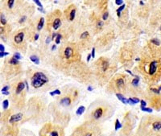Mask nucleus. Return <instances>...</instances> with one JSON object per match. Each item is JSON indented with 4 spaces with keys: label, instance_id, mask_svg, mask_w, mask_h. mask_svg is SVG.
I'll return each mask as SVG.
<instances>
[{
    "label": "nucleus",
    "instance_id": "nucleus-16",
    "mask_svg": "<svg viewBox=\"0 0 161 136\" xmlns=\"http://www.w3.org/2000/svg\"><path fill=\"white\" fill-rule=\"evenodd\" d=\"M60 24H61V21H60V19H56L54 20V22H53L52 27H53L54 29L56 30V29H57V28H59Z\"/></svg>",
    "mask_w": 161,
    "mask_h": 136
},
{
    "label": "nucleus",
    "instance_id": "nucleus-48",
    "mask_svg": "<svg viewBox=\"0 0 161 136\" xmlns=\"http://www.w3.org/2000/svg\"><path fill=\"white\" fill-rule=\"evenodd\" d=\"M92 57L91 55H88V56H87V61H89V60H90V58Z\"/></svg>",
    "mask_w": 161,
    "mask_h": 136
},
{
    "label": "nucleus",
    "instance_id": "nucleus-30",
    "mask_svg": "<svg viewBox=\"0 0 161 136\" xmlns=\"http://www.w3.org/2000/svg\"><path fill=\"white\" fill-rule=\"evenodd\" d=\"M13 57L16 60H19V59H21V55L19 53V52H15V53L14 54V56H13Z\"/></svg>",
    "mask_w": 161,
    "mask_h": 136
},
{
    "label": "nucleus",
    "instance_id": "nucleus-18",
    "mask_svg": "<svg viewBox=\"0 0 161 136\" xmlns=\"http://www.w3.org/2000/svg\"><path fill=\"white\" fill-rule=\"evenodd\" d=\"M85 106H81L79 107V108L77 109V110H76V114H77V115H81L84 113V112H85Z\"/></svg>",
    "mask_w": 161,
    "mask_h": 136
},
{
    "label": "nucleus",
    "instance_id": "nucleus-53",
    "mask_svg": "<svg viewBox=\"0 0 161 136\" xmlns=\"http://www.w3.org/2000/svg\"><path fill=\"white\" fill-rule=\"evenodd\" d=\"M25 85H26V87H27V90H28L29 88H28V82H25Z\"/></svg>",
    "mask_w": 161,
    "mask_h": 136
},
{
    "label": "nucleus",
    "instance_id": "nucleus-35",
    "mask_svg": "<svg viewBox=\"0 0 161 136\" xmlns=\"http://www.w3.org/2000/svg\"><path fill=\"white\" fill-rule=\"evenodd\" d=\"M108 16H109V14H108V12H105L103 14V16H102V19L103 20H106L108 19Z\"/></svg>",
    "mask_w": 161,
    "mask_h": 136
},
{
    "label": "nucleus",
    "instance_id": "nucleus-36",
    "mask_svg": "<svg viewBox=\"0 0 161 136\" xmlns=\"http://www.w3.org/2000/svg\"><path fill=\"white\" fill-rule=\"evenodd\" d=\"M102 26H103V22L102 21H98L97 23V27H102Z\"/></svg>",
    "mask_w": 161,
    "mask_h": 136
},
{
    "label": "nucleus",
    "instance_id": "nucleus-4",
    "mask_svg": "<svg viewBox=\"0 0 161 136\" xmlns=\"http://www.w3.org/2000/svg\"><path fill=\"white\" fill-rule=\"evenodd\" d=\"M39 136H65V131L61 126L48 122L41 128Z\"/></svg>",
    "mask_w": 161,
    "mask_h": 136
},
{
    "label": "nucleus",
    "instance_id": "nucleus-49",
    "mask_svg": "<svg viewBox=\"0 0 161 136\" xmlns=\"http://www.w3.org/2000/svg\"><path fill=\"white\" fill-rule=\"evenodd\" d=\"M50 37H47V40H46V44H49V42H50Z\"/></svg>",
    "mask_w": 161,
    "mask_h": 136
},
{
    "label": "nucleus",
    "instance_id": "nucleus-44",
    "mask_svg": "<svg viewBox=\"0 0 161 136\" xmlns=\"http://www.w3.org/2000/svg\"><path fill=\"white\" fill-rule=\"evenodd\" d=\"M91 56H92V57H93V58H94V57H95V48H94L92 49Z\"/></svg>",
    "mask_w": 161,
    "mask_h": 136
},
{
    "label": "nucleus",
    "instance_id": "nucleus-26",
    "mask_svg": "<svg viewBox=\"0 0 161 136\" xmlns=\"http://www.w3.org/2000/svg\"><path fill=\"white\" fill-rule=\"evenodd\" d=\"M18 60H16V59H15L14 57H12L11 59H10V64H18Z\"/></svg>",
    "mask_w": 161,
    "mask_h": 136
},
{
    "label": "nucleus",
    "instance_id": "nucleus-46",
    "mask_svg": "<svg viewBox=\"0 0 161 136\" xmlns=\"http://www.w3.org/2000/svg\"><path fill=\"white\" fill-rule=\"evenodd\" d=\"M55 36H57V33H53V34H52V40H54Z\"/></svg>",
    "mask_w": 161,
    "mask_h": 136
},
{
    "label": "nucleus",
    "instance_id": "nucleus-25",
    "mask_svg": "<svg viewBox=\"0 0 161 136\" xmlns=\"http://www.w3.org/2000/svg\"><path fill=\"white\" fill-rule=\"evenodd\" d=\"M8 103H9L8 100H4L3 101V102H2V107H3V109H7V107H8Z\"/></svg>",
    "mask_w": 161,
    "mask_h": 136
},
{
    "label": "nucleus",
    "instance_id": "nucleus-29",
    "mask_svg": "<svg viewBox=\"0 0 161 136\" xmlns=\"http://www.w3.org/2000/svg\"><path fill=\"white\" fill-rule=\"evenodd\" d=\"M14 3H15L14 0H9L8 2H7V5H8L9 8H12V7H13V5H14Z\"/></svg>",
    "mask_w": 161,
    "mask_h": 136
},
{
    "label": "nucleus",
    "instance_id": "nucleus-42",
    "mask_svg": "<svg viewBox=\"0 0 161 136\" xmlns=\"http://www.w3.org/2000/svg\"><path fill=\"white\" fill-rule=\"evenodd\" d=\"M4 46L2 45V44H0V52H4Z\"/></svg>",
    "mask_w": 161,
    "mask_h": 136
},
{
    "label": "nucleus",
    "instance_id": "nucleus-8",
    "mask_svg": "<svg viewBox=\"0 0 161 136\" xmlns=\"http://www.w3.org/2000/svg\"><path fill=\"white\" fill-rule=\"evenodd\" d=\"M75 98H76V97L75 96H65L60 99L59 104L63 107H68L72 104L73 101H74Z\"/></svg>",
    "mask_w": 161,
    "mask_h": 136
},
{
    "label": "nucleus",
    "instance_id": "nucleus-51",
    "mask_svg": "<svg viewBox=\"0 0 161 136\" xmlns=\"http://www.w3.org/2000/svg\"><path fill=\"white\" fill-rule=\"evenodd\" d=\"M56 48H57V46H56V45H55V44H54V45H52V51H53V50H54V49H56Z\"/></svg>",
    "mask_w": 161,
    "mask_h": 136
},
{
    "label": "nucleus",
    "instance_id": "nucleus-21",
    "mask_svg": "<svg viewBox=\"0 0 161 136\" xmlns=\"http://www.w3.org/2000/svg\"><path fill=\"white\" fill-rule=\"evenodd\" d=\"M75 14H76V10H75V9H73L72 10H71V12H70V14H69V19H70L71 21L74 19Z\"/></svg>",
    "mask_w": 161,
    "mask_h": 136
},
{
    "label": "nucleus",
    "instance_id": "nucleus-20",
    "mask_svg": "<svg viewBox=\"0 0 161 136\" xmlns=\"http://www.w3.org/2000/svg\"><path fill=\"white\" fill-rule=\"evenodd\" d=\"M30 60L32 62L35 63V64H39V58L36 56H30Z\"/></svg>",
    "mask_w": 161,
    "mask_h": 136
},
{
    "label": "nucleus",
    "instance_id": "nucleus-2",
    "mask_svg": "<svg viewBox=\"0 0 161 136\" xmlns=\"http://www.w3.org/2000/svg\"><path fill=\"white\" fill-rule=\"evenodd\" d=\"M112 114L113 109L110 105L104 102H99L97 106H93L89 109L88 114H86V119L87 122L97 124L98 122L109 118Z\"/></svg>",
    "mask_w": 161,
    "mask_h": 136
},
{
    "label": "nucleus",
    "instance_id": "nucleus-38",
    "mask_svg": "<svg viewBox=\"0 0 161 136\" xmlns=\"http://www.w3.org/2000/svg\"><path fill=\"white\" fill-rule=\"evenodd\" d=\"M70 136H81L80 135V134H79V133L77 132V131H76V130H74V131H73V133L72 135H71Z\"/></svg>",
    "mask_w": 161,
    "mask_h": 136
},
{
    "label": "nucleus",
    "instance_id": "nucleus-13",
    "mask_svg": "<svg viewBox=\"0 0 161 136\" xmlns=\"http://www.w3.org/2000/svg\"><path fill=\"white\" fill-rule=\"evenodd\" d=\"M73 54V48H71L70 47H67L65 50V56L66 59H69Z\"/></svg>",
    "mask_w": 161,
    "mask_h": 136
},
{
    "label": "nucleus",
    "instance_id": "nucleus-34",
    "mask_svg": "<svg viewBox=\"0 0 161 136\" xmlns=\"http://www.w3.org/2000/svg\"><path fill=\"white\" fill-rule=\"evenodd\" d=\"M125 7H126V5H125V4H123V5H122V6H121V7H119V8H118V9H117V13H120L124 8H125Z\"/></svg>",
    "mask_w": 161,
    "mask_h": 136
},
{
    "label": "nucleus",
    "instance_id": "nucleus-5",
    "mask_svg": "<svg viewBox=\"0 0 161 136\" xmlns=\"http://www.w3.org/2000/svg\"><path fill=\"white\" fill-rule=\"evenodd\" d=\"M47 82H48V78L43 73H39V72L36 73L31 80V85L36 89L40 88L41 86H43Z\"/></svg>",
    "mask_w": 161,
    "mask_h": 136
},
{
    "label": "nucleus",
    "instance_id": "nucleus-40",
    "mask_svg": "<svg viewBox=\"0 0 161 136\" xmlns=\"http://www.w3.org/2000/svg\"><path fill=\"white\" fill-rule=\"evenodd\" d=\"M7 55H8L7 52H0V57H1V58H2L4 56H7Z\"/></svg>",
    "mask_w": 161,
    "mask_h": 136
},
{
    "label": "nucleus",
    "instance_id": "nucleus-47",
    "mask_svg": "<svg viewBox=\"0 0 161 136\" xmlns=\"http://www.w3.org/2000/svg\"><path fill=\"white\" fill-rule=\"evenodd\" d=\"M2 94H5V95H9L10 93L8 92V91H6V92H2Z\"/></svg>",
    "mask_w": 161,
    "mask_h": 136
},
{
    "label": "nucleus",
    "instance_id": "nucleus-24",
    "mask_svg": "<svg viewBox=\"0 0 161 136\" xmlns=\"http://www.w3.org/2000/svg\"><path fill=\"white\" fill-rule=\"evenodd\" d=\"M139 77H135L134 79L132 80V82H131V84L134 85V86H137L139 85Z\"/></svg>",
    "mask_w": 161,
    "mask_h": 136
},
{
    "label": "nucleus",
    "instance_id": "nucleus-56",
    "mask_svg": "<svg viewBox=\"0 0 161 136\" xmlns=\"http://www.w3.org/2000/svg\"><path fill=\"white\" fill-rule=\"evenodd\" d=\"M135 136H138V135H135Z\"/></svg>",
    "mask_w": 161,
    "mask_h": 136
},
{
    "label": "nucleus",
    "instance_id": "nucleus-28",
    "mask_svg": "<svg viewBox=\"0 0 161 136\" xmlns=\"http://www.w3.org/2000/svg\"><path fill=\"white\" fill-rule=\"evenodd\" d=\"M55 94H60V91L59 90H54V91H52V92H51L50 93V95L51 96H54Z\"/></svg>",
    "mask_w": 161,
    "mask_h": 136
},
{
    "label": "nucleus",
    "instance_id": "nucleus-39",
    "mask_svg": "<svg viewBox=\"0 0 161 136\" xmlns=\"http://www.w3.org/2000/svg\"><path fill=\"white\" fill-rule=\"evenodd\" d=\"M140 102H141V106H142V107H146V106H147L146 101H143V100H141V101H140Z\"/></svg>",
    "mask_w": 161,
    "mask_h": 136
},
{
    "label": "nucleus",
    "instance_id": "nucleus-52",
    "mask_svg": "<svg viewBox=\"0 0 161 136\" xmlns=\"http://www.w3.org/2000/svg\"><path fill=\"white\" fill-rule=\"evenodd\" d=\"M126 72H127V73H130V74H131V75H132V76H134V74H133V73H131V71H130V70H126Z\"/></svg>",
    "mask_w": 161,
    "mask_h": 136
},
{
    "label": "nucleus",
    "instance_id": "nucleus-50",
    "mask_svg": "<svg viewBox=\"0 0 161 136\" xmlns=\"http://www.w3.org/2000/svg\"><path fill=\"white\" fill-rule=\"evenodd\" d=\"M38 38H39V35H38V34H36V36H35V40H38Z\"/></svg>",
    "mask_w": 161,
    "mask_h": 136
},
{
    "label": "nucleus",
    "instance_id": "nucleus-6",
    "mask_svg": "<svg viewBox=\"0 0 161 136\" xmlns=\"http://www.w3.org/2000/svg\"><path fill=\"white\" fill-rule=\"evenodd\" d=\"M149 100L151 107L159 111L161 109V93H155V95L150 98Z\"/></svg>",
    "mask_w": 161,
    "mask_h": 136
},
{
    "label": "nucleus",
    "instance_id": "nucleus-41",
    "mask_svg": "<svg viewBox=\"0 0 161 136\" xmlns=\"http://www.w3.org/2000/svg\"><path fill=\"white\" fill-rule=\"evenodd\" d=\"M9 90V86H5L4 88L2 89V92H6V91H7Z\"/></svg>",
    "mask_w": 161,
    "mask_h": 136
},
{
    "label": "nucleus",
    "instance_id": "nucleus-7",
    "mask_svg": "<svg viewBox=\"0 0 161 136\" xmlns=\"http://www.w3.org/2000/svg\"><path fill=\"white\" fill-rule=\"evenodd\" d=\"M125 117L126 118V121L125 127H124V128H123V134L128 135L133 128V124H131V120H132V118H131L132 116L131 115V114H126V116H125Z\"/></svg>",
    "mask_w": 161,
    "mask_h": 136
},
{
    "label": "nucleus",
    "instance_id": "nucleus-37",
    "mask_svg": "<svg viewBox=\"0 0 161 136\" xmlns=\"http://www.w3.org/2000/svg\"><path fill=\"white\" fill-rule=\"evenodd\" d=\"M115 3L117 5H123V0H116Z\"/></svg>",
    "mask_w": 161,
    "mask_h": 136
},
{
    "label": "nucleus",
    "instance_id": "nucleus-12",
    "mask_svg": "<svg viewBox=\"0 0 161 136\" xmlns=\"http://www.w3.org/2000/svg\"><path fill=\"white\" fill-rule=\"evenodd\" d=\"M23 38H24V33L23 32H19L15 36V42L16 44H20L21 42H23Z\"/></svg>",
    "mask_w": 161,
    "mask_h": 136
},
{
    "label": "nucleus",
    "instance_id": "nucleus-45",
    "mask_svg": "<svg viewBox=\"0 0 161 136\" xmlns=\"http://www.w3.org/2000/svg\"><path fill=\"white\" fill-rule=\"evenodd\" d=\"M24 19H26V16H23L21 18V19H19V23H23V21H24Z\"/></svg>",
    "mask_w": 161,
    "mask_h": 136
},
{
    "label": "nucleus",
    "instance_id": "nucleus-9",
    "mask_svg": "<svg viewBox=\"0 0 161 136\" xmlns=\"http://www.w3.org/2000/svg\"><path fill=\"white\" fill-rule=\"evenodd\" d=\"M158 63L157 61H153L150 63V65H149V74L150 75H154L155 72L157 71V69H158Z\"/></svg>",
    "mask_w": 161,
    "mask_h": 136
},
{
    "label": "nucleus",
    "instance_id": "nucleus-23",
    "mask_svg": "<svg viewBox=\"0 0 161 136\" xmlns=\"http://www.w3.org/2000/svg\"><path fill=\"white\" fill-rule=\"evenodd\" d=\"M151 42L152 44H154L156 46H160V41L159 39H152V40H151Z\"/></svg>",
    "mask_w": 161,
    "mask_h": 136
},
{
    "label": "nucleus",
    "instance_id": "nucleus-11",
    "mask_svg": "<svg viewBox=\"0 0 161 136\" xmlns=\"http://www.w3.org/2000/svg\"><path fill=\"white\" fill-rule=\"evenodd\" d=\"M25 82H19V84L17 85V87H16V90H15V95H19L24 90V87H25Z\"/></svg>",
    "mask_w": 161,
    "mask_h": 136
},
{
    "label": "nucleus",
    "instance_id": "nucleus-10",
    "mask_svg": "<svg viewBox=\"0 0 161 136\" xmlns=\"http://www.w3.org/2000/svg\"><path fill=\"white\" fill-rule=\"evenodd\" d=\"M124 86H125V82H124L123 78H118L115 82V87L118 90H121L124 88Z\"/></svg>",
    "mask_w": 161,
    "mask_h": 136
},
{
    "label": "nucleus",
    "instance_id": "nucleus-55",
    "mask_svg": "<svg viewBox=\"0 0 161 136\" xmlns=\"http://www.w3.org/2000/svg\"><path fill=\"white\" fill-rule=\"evenodd\" d=\"M159 90H161V86H160V89H159Z\"/></svg>",
    "mask_w": 161,
    "mask_h": 136
},
{
    "label": "nucleus",
    "instance_id": "nucleus-19",
    "mask_svg": "<svg viewBox=\"0 0 161 136\" xmlns=\"http://www.w3.org/2000/svg\"><path fill=\"white\" fill-rule=\"evenodd\" d=\"M44 18H41L40 19H39V23H38V26H37V29L39 31V30H41L42 28H43V27H44Z\"/></svg>",
    "mask_w": 161,
    "mask_h": 136
},
{
    "label": "nucleus",
    "instance_id": "nucleus-1",
    "mask_svg": "<svg viewBox=\"0 0 161 136\" xmlns=\"http://www.w3.org/2000/svg\"><path fill=\"white\" fill-rule=\"evenodd\" d=\"M138 136H161V118L143 116L137 130Z\"/></svg>",
    "mask_w": 161,
    "mask_h": 136
},
{
    "label": "nucleus",
    "instance_id": "nucleus-3",
    "mask_svg": "<svg viewBox=\"0 0 161 136\" xmlns=\"http://www.w3.org/2000/svg\"><path fill=\"white\" fill-rule=\"evenodd\" d=\"M81 136H102V130L97 124L86 122L75 130Z\"/></svg>",
    "mask_w": 161,
    "mask_h": 136
},
{
    "label": "nucleus",
    "instance_id": "nucleus-27",
    "mask_svg": "<svg viewBox=\"0 0 161 136\" xmlns=\"http://www.w3.org/2000/svg\"><path fill=\"white\" fill-rule=\"evenodd\" d=\"M60 39H61V35L60 34H57V36L56 38V44H59L60 43Z\"/></svg>",
    "mask_w": 161,
    "mask_h": 136
},
{
    "label": "nucleus",
    "instance_id": "nucleus-17",
    "mask_svg": "<svg viewBox=\"0 0 161 136\" xmlns=\"http://www.w3.org/2000/svg\"><path fill=\"white\" fill-rule=\"evenodd\" d=\"M139 101V98H131L128 99V103L131 104V105H134V104H136L137 102Z\"/></svg>",
    "mask_w": 161,
    "mask_h": 136
},
{
    "label": "nucleus",
    "instance_id": "nucleus-54",
    "mask_svg": "<svg viewBox=\"0 0 161 136\" xmlns=\"http://www.w3.org/2000/svg\"><path fill=\"white\" fill-rule=\"evenodd\" d=\"M88 90H89V91H92V90H93V89H92L91 86H89V87H88Z\"/></svg>",
    "mask_w": 161,
    "mask_h": 136
},
{
    "label": "nucleus",
    "instance_id": "nucleus-31",
    "mask_svg": "<svg viewBox=\"0 0 161 136\" xmlns=\"http://www.w3.org/2000/svg\"><path fill=\"white\" fill-rule=\"evenodd\" d=\"M88 36H89V32H88V31H85V32H83V33L81 35V39H85V38H86Z\"/></svg>",
    "mask_w": 161,
    "mask_h": 136
},
{
    "label": "nucleus",
    "instance_id": "nucleus-43",
    "mask_svg": "<svg viewBox=\"0 0 161 136\" xmlns=\"http://www.w3.org/2000/svg\"><path fill=\"white\" fill-rule=\"evenodd\" d=\"M35 2L38 5V6H39V7H42V3L39 1V0H35Z\"/></svg>",
    "mask_w": 161,
    "mask_h": 136
},
{
    "label": "nucleus",
    "instance_id": "nucleus-14",
    "mask_svg": "<svg viewBox=\"0 0 161 136\" xmlns=\"http://www.w3.org/2000/svg\"><path fill=\"white\" fill-rule=\"evenodd\" d=\"M109 67V63L106 61H102L101 63V69H102V72H105L106 69H108Z\"/></svg>",
    "mask_w": 161,
    "mask_h": 136
},
{
    "label": "nucleus",
    "instance_id": "nucleus-22",
    "mask_svg": "<svg viewBox=\"0 0 161 136\" xmlns=\"http://www.w3.org/2000/svg\"><path fill=\"white\" fill-rule=\"evenodd\" d=\"M122 127V124L120 123L119 120L118 119H116V122H115V130H118V129Z\"/></svg>",
    "mask_w": 161,
    "mask_h": 136
},
{
    "label": "nucleus",
    "instance_id": "nucleus-15",
    "mask_svg": "<svg viewBox=\"0 0 161 136\" xmlns=\"http://www.w3.org/2000/svg\"><path fill=\"white\" fill-rule=\"evenodd\" d=\"M116 96H117L118 98L122 102H123L124 104H127L128 103V100L127 99H126V98H124L122 93H116Z\"/></svg>",
    "mask_w": 161,
    "mask_h": 136
},
{
    "label": "nucleus",
    "instance_id": "nucleus-32",
    "mask_svg": "<svg viewBox=\"0 0 161 136\" xmlns=\"http://www.w3.org/2000/svg\"><path fill=\"white\" fill-rule=\"evenodd\" d=\"M141 109H142L143 111L149 112V113H152V109H150V108H146V107H142V106H141Z\"/></svg>",
    "mask_w": 161,
    "mask_h": 136
},
{
    "label": "nucleus",
    "instance_id": "nucleus-33",
    "mask_svg": "<svg viewBox=\"0 0 161 136\" xmlns=\"http://www.w3.org/2000/svg\"><path fill=\"white\" fill-rule=\"evenodd\" d=\"M1 23L2 24H3V25H5L7 23V21H6V19H5V18H4V16H3V15H1Z\"/></svg>",
    "mask_w": 161,
    "mask_h": 136
}]
</instances>
